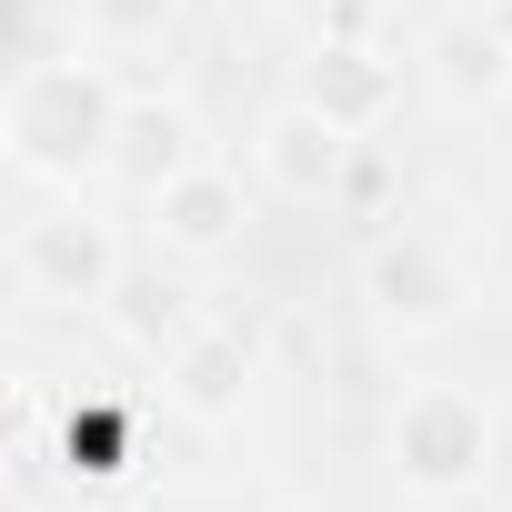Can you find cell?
<instances>
[{
	"instance_id": "cell-1",
	"label": "cell",
	"mask_w": 512,
	"mask_h": 512,
	"mask_svg": "<svg viewBox=\"0 0 512 512\" xmlns=\"http://www.w3.org/2000/svg\"><path fill=\"white\" fill-rule=\"evenodd\" d=\"M111 141H121V91L101 61H81V51L21 61L11 101H0V151H11L21 181L81 191L91 171H111Z\"/></svg>"
},
{
	"instance_id": "cell-11",
	"label": "cell",
	"mask_w": 512,
	"mask_h": 512,
	"mask_svg": "<svg viewBox=\"0 0 512 512\" xmlns=\"http://www.w3.org/2000/svg\"><path fill=\"white\" fill-rule=\"evenodd\" d=\"M181 21V0H81V31L101 51H161Z\"/></svg>"
},
{
	"instance_id": "cell-12",
	"label": "cell",
	"mask_w": 512,
	"mask_h": 512,
	"mask_svg": "<svg viewBox=\"0 0 512 512\" xmlns=\"http://www.w3.org/2000/svg\"><path fill=\"white\" fill-rule=\"evenodd\" d=\"M442 81L452 91H502L512 81V51L492 41V21H452L442 31Z\"/></svg>"
},
{
	"instance_id": "cell-9",
	"label": "cell",
	"mask_w": 512,
	"mask_h": 512,
	"mask_svg": "<svg viewBox=\"0 0 512 512\" xmlns=\"http://www.w3.org/2000/svg\"><path fill=\"white\" fill-rule=\"evenodd\" d=\"M201 161V121L181 111V101H121V141H111V181L121 191H161V181H181Z\"/></svg>"
},
{
	"instance_id": "cell-4",
	"label": "cell",
	"mask_w": 512,
	"mask_h": 512,
	"mask_svg": "<svg viewBox=\"0 0 512 512\" xmlns=\"http://www.w3.org/2000/svg\"><path fill=\"white\" fill-rule=\"evenodd\" d=\"M352 171H362V131L332 121L322 101H282V111L262 121V181H272L282 201H342Z\"/></svg>"
},
{
	"instance_id": "cell-10",
	"label": "cell",
	"mask_w": 512,
	"mask_h": 512,
	"mask_svg": "<svg viewBox=\"0 0 512 512\" xmlns=\"http://www.w3.org/2000/svg\"><path fill=\"white\" fill-rule=\"evenodd\" d=\"M101 312H111V332H121L131 352H171V342L201 322V312H191V292H181L171 272H121Z\"/></svg>"
},
{
	"instance_id": "cell-8",
	"label": "cell",
	"mask_w": 512,
	"mask_h": 512,
	"mask_svg": "<svg viewBox=\"0 0 512 512\" xmlns=\"http://www.w3.org/2000/svg\"><path fill=\"white\" fill-rule=\"evenodd\" d=\"M302 101H322V111L352 121V131H382L392 101H402V71H392L372 41L332 31V41H312V61H302Z\"/></svg>"
},
{
	"instance_id": "cell-5",
	"label": "cell",
	"mask_w": 512,
	"mask_h": 512,
	"mask_svg": "<svg viewBox=\"0 0 512 512\" xmlns=\"http://www.w3.org/2000/svg\"><path fill=\"white\" fill-rule=\"evenodd\" d=\"M362 292H372V312L392 322V332H452L462 322V272H452V251L442 241H422V231H402V241H382L372 262H362Z\"/></svg>"
},
{
	"instance_id": "cell-2",
	"label": "cell",
	"mask_w": 512,
	"mask_h": 512,
	"mask_svg": "<svg viewBox=\"0 0 512 512\" xmlns=\"http://www.w3.org/2000/svg\"><path fill=\"white\" fill-rule=\"evenodd\" d=\"M482 462H492V412L462 382L402 392V412H392V472H402V492H432V502L442 492H472Z\"/></svg>"
},
{
	"instance_id": "cell-7",
	"label": "cell",
	"mask_w": 512,
	"mask_h": 512,
	"mask_svg": "<svg viewBox=\"0 0 512 512\" xmlns=\"http://www.w3.org/2000/svg\"><path fill=\"white\" fill-rule=\"evenodd\" d=\"M241 221H251V201H241V171H221V161H191L181 181L151 191V231H161V251H181V262H221L241 241Z\"/></svg>"
},
{
	"instance_id": "cell-3",
	"label": "cell",
	"mask_w": 512,
	"mask_h": 512,
	"mask_svg": "<svg viewBox=\"0 0 512 512\" xmlns=\"http://www.w3.org/2000/svg\"><path fill=\"white\" fill-rule=\"evenodd\" d=\"M11 272H21V292H31V302L81 312V302H111V282H121V241H111V221H91L81 201H51V211H31V221H21Z\"/></svg>"
},
{
	"instance_id": "cell-6",
	"label": "cell",
	"mask_w": 512,
	"mask_h": 512,
	"mask_svg": "<svg viewBox=\"0 0 512 512\" xmlns=\"http://www.w3.org/2000/svg\"><path fill=\"white\" fill-rule=\"evenodd\" d=\"M251 372H262V352H251V332H241V322H221V312H201V322L161 352L171 402H181V412H201V422H231V412H241V392H251Z\"/></svg>"
},
{
	"instance_id": "cell-13",
	"label": "cell",
	"mask_w": 512,
	"mask_h": 512,
	"mask_svg": "<svg viewBox=\"0 0 512 512\" xmlns=\"http://www.w3.org/2000/svg\"><path fill=\"white\" fill-rule=\"evenodd\" d=\"M482 21H492V41L512 51V0H482Z\"/></svg>"
}]
</instances>
